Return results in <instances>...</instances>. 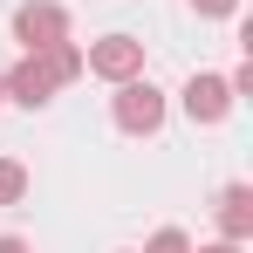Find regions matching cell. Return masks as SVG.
Here are the masks:
<instances>
[{
	"label": "cell",
	"mask_w": 253,
	"mask_h": 253,
	"mask_svg": "<svg viewBox=\"0 0 253 253\" xmlns=\"http://www.w3.org/2000/svg\"><path fill=\"white\" fill-rule=\"evenodd\" d=\"M0 253H28V240H0Z\"/></svg>",
	"instance_id": "cell-11"
},
{
	"label": "cell",
	"mask_w": 253,
	"mask_h": 253,
	"mask_svg": "<svg viewBox=\"0 0 253 253\" xmlns=\"http://www.w3.org/2000/svg\"><path fill=\"white\" fill-rule=\"evenodd\" d=\"M144 253H192V247H185V233H171V226H165V233H158Z\"/></svg>",
	"instance_id": "cell-8"
},
{
	"label": "cell",
	"mask_w": 253,
	"mask_h": 253,
	"mask_svg": "<svg viewBox=\"0 0 253 253\" xmlns=\"http://www.w3.org/2000/svg\"><path fill=\"white\" fill-rule=\"evenodd\" d=\"M83 69L110 76V83H130V76H144V42H130V35H110V42H96V48L83 55Z\"/></svg>",
	"instance_id": "cell-3"
},
{
	"label": "cell",
	"mask_w": 253,
	"mask_h": 253,
	"mask_svg": "<svg viewBox=\"0 0 253 253\" xmlns=\"http://www.w3.org/2000/svg\"><path fill=\"white\" fill-rule=\"evenodd\" d=\"M0 96H7V83H0Z\"/></svg>",
	"instance_id": "cell-12"
},
{
	"label": "cell",
	"mask_w": 253,
	"mask_h": 253,
	"mask_svg": "<svg viewBox=\"0 0 253 253\" xmlns=\"http://www.w3.org/2000/svg\"><path fill=\"white\" fill-rule=\"evenodd\" d=\"M219 226H226V240H247V233H253V185H226Z\"/></svg>",
	"instance_id": "cell-6"
},
{
	"label": "cell",
	"mask_w": 253,
	"mask_h": 253,
	"mask_svg": "<svg viewBox=\"0 0 253 253\" xmlns=\"http://www.w3.org/2000/svg\"><path fill=\"white\" fill-rule=\"evenodd\" d=\"M192 7H199V14H233L240 0H192Z\"/></svg>",
	"instance_id": "cell-9"
},
{
	"label": "cell",
	"mask_w": 253,
	"mask_h": 253,
	"mask_svg": "<svg viewBox=\"0 0 253 253\" xmlns=\"http://www.w3.org/2000/svg\"><path fill=\"white\" fill-rule=\"evenodd\" d=\"M0 83H7V96H14V103H28V110H42L48 96L62 89V83H55V69H48V55H28V62H14Z\"/></svg>",
	"instance_id": "cell-4"
},
{
	"label": "cell",
	"mask_w": 253,
	"mask_h": 253,
	"mask_svg": "<svg viewBox=\"0 0 253 253\" xmlns=\"http://www.w3.org/2000/svg\"><path fill=\"white\" fill-rule=\"evenodd\" d=\"M233 110V83H219V76H192L185 83V117L192 124H219Z\"/></svg>",
	"instance_id": "cell-5"
},
{
	"label": "cell",
	"mask_w": 253,
	"mask_h": 253,
	"mask_svg": "<svg viewBox=\"0 0 253 253\" xmlns=\"http://www.w3.org/2000/svg\"><path fill=\"white\" fill-rule=\"evenodd\" d=\"M117 124H124L130 137H151V130L165 124V96H158L151 83H137V76H130V83L117 89Z\"/></svg>",
	"instance_id": "cell-2"
},
{
	"label": "cell",
	"mask_w": 253,
	"mask_h": 253,
	"mask_svg": "<svg viewBox=\"0 0 253 253\" xmlns=\"http://www.w3.org/2000/svg\"><path fill=\"white\" fill-rule=\"evenodd\" d=\"M14 35H21V48H28V55H42V48L69 42V14H62L55 0H28V7L14 14Z\"/></svg>",
	"instance_id": "cell-1"
},
{
	"label": "cell",
	"mask_w": 253,
	"mask_h": 253,
	"mask_svg": "<svg viewBox=\"0 0 253 253\" xmlns=\"http://www.w3.org/2000/svg\"><path fill=\"white\" fill-rule=\"evenodd\" d=\"M21 192H28V171L14 165V158H0V206H14Z\"/></svg>",
	"instance_id": "cell-7"
},
{
	"label": "cell",
	"mask_w": 253,
	"mask_h": 253,
	"mask_svg": "<svg viewBox=\"0 0 253 253\" xmlns=\"http://www.w3.org/2000/svg\"><path fill=\"white\" fill-rule=\"evenodd\" d=\"M199 253H240V240H219V247H199Z\"/></svg>",
	"instance_id": "cell-10"
}]
</instances>
